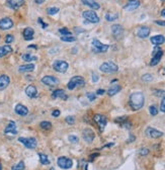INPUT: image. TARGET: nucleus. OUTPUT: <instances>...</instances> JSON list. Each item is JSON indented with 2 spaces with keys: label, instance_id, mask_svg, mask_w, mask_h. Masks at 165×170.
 I'll list each match as a JSON object with an SVG mask.
<instances>
[{
  "label": "nucleus",
  "instance_id": "f257e3e1",
  "mask_svg": "<svg viewBox=\"0 0 165 170\" xmlns=\"http://www.w3.org/2000/svg\"><path fill=\"white\" fill-rule=\"evenodd\" d=\"M145 102V97L142 92H134L131 94L129 99V104L133 111H139L143 107Z\"/></svg>",
  "mask_w": 165,
  "mask_h": 170
},
{
  "label": "nucleus",
  "instance_id": "f03ea898",
  "mask_svg": "<svg viewBox=\"0 0 165 170\" xmlns=\"http://www.w3.org/2000/svg\"><path fill=\"white\" fill-rule=\"evenodd\" d=\"M99 70L101 72H103V73L111 74V73H115V72H117L118 70V65L115 64V63L108 61V62L102 63V64L100 65V67H99Z\"/></svg>",
  "mask_w": 165,
  "mask_h": 170
},
{
  "label": "nucleus",
  "instance_id": "7ed1b4c3",
  "mask_svg": "<svg viewBox=\"0 0 165 170\" xmlns=\"http://www.w3.org/2000/svg\"><path fill=\"white\" fill-rule=\"evenodd\" d=\"M91 47H92V51L96 54H100V53H105L106 51L108 50L109 46L102 44L101 42H99L98 40H93L91 43Z\"/></svg>",
  "mask_w": 165,
  "mask_h": 170
},
{
  "label": "nucleus",
  "instance_id": "20e7f679",
  "mask_svg": "<svg viewBox=\"0 0 165 170\" xmlns=\"http://www.w3.org/2000/svg\"><path fill=\"white\" fill-rule=\"evenodd\" d=\"M85 84V80L83 79V77L81 76H74L70 79V81L68 82V89L73 90L77 87V86H83Z\"/></svg>",
  "mask_w": 165,
  "mask_h": 170
},
{
  "label": "nucleus",
  "instance_id": "39448f33",
  "mask_svg": "<svg viewBox=\"0 0 165 170\" xmlns=\"http://www.w3.org/2000/svg\"><path fill=\"white\" fill-rule=\"evenodd\" d=\"M68 68L69 64L67 62L63 61V60H56L53 63V69L56 72H59V73H65L68 70Z\"/></svg>",
  "mask_w": 165,
  "mask_h": 170
},
{
  "label": "nucleus",
  "instance_id": "423d86ee",
  "mask_svg": "<svg viewBox=\"0 0 165 170\" xmlns=\"http://www.w3.org/2000/svg\"><path fill=\"white\" fill-rule=\"evenodd\" d=\"M18 142H20L22 145H24L28 149H36L37 142L34 138H24V137H20L18 138Z\"/></svg>",
  "mask_w": 165,
  "mask_h": 170
},
{
  "label": "nucleus",
  "instance_id": "0eeeda50",
  "mask_svg": "<svg viewBox=\"0 0 165 170\" xmlns=\"http://www.w3.org/2000/svg\"><path fill=\"white\" fill-rule=\"evenodd\" d=\"M82 15L86 21H88L91 24H97L99 21V17L94 12V10H85L83 11Z\"/></svg>",
  "mask_w": 165,
  "mask_h": 170
},
{
  "label": "nucleus",
  "instance_id": "6e6552de",
  "mask_svg": "<svg viewBox=\"0 0 165 170\" xmlns=\"http://www.w3.org/2000/svg\"><path fill=\"white\" fill-rule=\"evenodd\" d=\"M58 166L61 167L62 169H70L72 165H73V161H72L70 158L67 157H59L57 160Z\"/></svg>",
  "mask_w": 165,
  "mask_h": 170
},
{
  "label": "nucleus",
  "instance_id": "1a4fd4ad",
  "mask_svg": "<svg viewBox=\"0 0 165 170\" xmlns=\"http://www.w3.org/2000/svg\"><path fill=\"white\" fill-rule=\"evenodd\" d=\"M163 56V51L160 50L159 48H156L154 51H153V57L151 59V62H150V65L151 66H156L160 62V60Z\"/></svg>",
  "mask_w": 165,
  "mask_h": 170
},
{
  "label": "nucleus",
  "instance_id": "9d476101",
  "mask_svg": "<svg viewBox=\"0 0 165 170\" xmlns=\"http://www.w3.org/2000/svg\"><path fill=\"white\" fill-rule=\"evenodd\" d=\"M93 120H95V123H97L98 128H99L100 132H102L105 130V126H106V117L105 116H101V114H94Z\"/></svg>",
  "mask_w": 165,
  "mask_h": 170
},
{
  "label": "nucleus",
  "instance_id": "9b49d317",
  "mask_svg": "<svg viewBox=\"0 0 165 170\" xmlns=\"http://www.w3.org/2000/svg\"><path fill=\"white\" fill-rule=\"evenodd\" d=\"M13 27V21L9 17H4L0 19V30H7Z\"/></svg>",
  "mask_w": 165,
  "mask_h": 170
},
{
  "label": "nucleus",
  "instance_id": "f8f14e48",
  "mask_svg": "<svg viewBox=\"0 0 165 170\" xmlns=\"http://www.w3.org/2000/svg\"><path fill=\"white\" fill-rule=\"evenodd\" d=\"M40 81H42V83H44L45 85H48V86H56L59 84V79L54 76H51V75L44 76Z\"/></svg>",
  "mask_w": 165,
  "mask_h": 170
},
{
  "label": "nucleus",
  "instance_id": "ddd939ff",
  "mask_svg": "<svg viewBox=\"0 0 165 170\" xmlns=\"http://www.w3.org/2000/svg\"><path fill=\"white\" fill-rule=\"evenodd\" d=\"M145 134L147 137L152 138V139H157V138H160L163 136V133H162V132L158 131V130H156L154 128H150V127L146 129Z\"/></svg>",
  "mask_w": 165,
  "mask_h": 170
},
{
  "label": "nucleus",
  "instance_id": "4468645a",
  "mask_svg": "<svg viewBox=\"0 0 165 170\" xmlns=\"http://www.w3.org/2000/svg\"><path fill=\"white\" fill-rule=\"evenodd\" d=\"M82 137H83V140L85 141V142H87L88 144L92 143V141H93L95 135H94V132L92 131L91 129H85L83 130V133H82Z\"/></svg>",
  "mask_w": 165,
  "mask_h": 170
},
{
  "label": "nucleus",
  "instance_id": "2eb2a0df",
  "mask_svg": "<svg viewBox=\"0 0 165 170\" xmlns=\"http://www.w3.org/2000/svg\"><path fill=\"white\" fill-rule=\"evenodd\" d=\"M140 4H141L140 0H129V1L127 2V4L124 6V9L127 11H133V10L137 9V8L140 6Z\"/></svg>",
  "mask_w": 165,
  "mask_h": 170
},
{
  "label": "nucleus",
  "instance_id": "dca6fc26",
  "mask_svg": "<svg viewBox=\"0 0 165 170\" xmlns=\"http://www.w3.org/2000/svg\"><path fill=\"white\" fill-rule=\"evenodd\" d=\"M24 4V0H6V5L11 9H18Z\"/></svg>",
  "mask_w": 165,
  "mask_h": 170
},
{
  "label": "nucleus",
  "instance_id": "f3484780",
  "mask_svg": "<svg viewBox=\"0 0 165 170\" xmlns=\"http://www.w3.org/2000/svg\"><path fill=\"white\" fill-rule=\"evenodd\" d=\"M112 34L115 39H121L124 34V28L120 24H114L112 27Z\"/></svg>",
  "mask_w": 165,
  "mask_h": 170
},
{
  "label": "nucleus",
  "instance_id": "a211bd4d",
  "mask_svg": "<svg viewBox=\"0 0 165 170\" xmlns=\"http://www.w3.org/2000/svg\"><path fill=\"white\" fill-rule=\"evenodd\" d=\"M4 134L5 135H16L17 134V129H16V126H15V123L14 122H9V123L6 126V128L4 130Z\"/></svg>",
  "mask_w": 165,
  "mask_h": 170
},
{
  "label": "nucleus",
  "instance_id": "6ab92c4d",
  "mask_svg": "<svg viewBox=\"0 0 165 170\" xmlns=\"http://www.w3.org/2000/svg\"><path fill=\"white\" fill-rule=\"evenodd\" d=\"M14 111H15V114H17L18 116H21V117L27 116V114H28V109L27 106H24V104H20V103L15 105Z\"/></svg>",
  "mask_w": 165,
  "mask_h": 170
},
{
  "label": "nucleus",
  "instance_id": "aec40b11",
  "mask_svg": "<svg viewBox=\"0 0 165 170\" xmlns=\"http://www.w3.org/2000/svg\"><path fill=\"white\" fill-rule=\"evenodd\" d=\"M150 28L148 27H139V30L137 31V36L141 39H146V37H149L150 34Z\"/></svg>",
  "mask_w": 165,
  "mask_h": 170
},
{
  "label": "nucleus",
  "instance_id": "412c9836",
  "mask_svg": "<svg viewBox=\"0 0 165 170\" xmlns=\"http://www.w3.org/2000/svg\"><path fill=\"white\" fill-rule=\"evenodd\" d=\"M150 41H151V43H152V44L154 45V46L158 47V46L164 44L165 37H164V36H162V34H157V36L152 37L151 39H150Z\"/></svg>",
  "mask_w": 165,
  "mask_h": 170
},
{
  "label": "nucleus",
  "instance_id": "4be33fe9",
  "mask_svg": "<svg viewBox=\"0 0 165 170\" xmlns=\"http://www.w3.org/2000/svg\"><path fill=\"white\" fill-rule=\"evenodd\" d=\"M10 83V78L7 75H1L0 76V91L4 90L5 88H7V86Z\"/></svg>",
  "mask_w": 165,
  "mask_h": 170
},
{
  "label": "nucleus",
  "instance_id": "5701e85b",
  "mask_svg": "<svg viewBox=\"0 0 165 170\" xmlns=\"http://www.w3.org/2000/svg\"><path fill=\"white\" fill-rule=\"evenodd\" d=\"M25 94L31 97V98H34V97L37 96V87L34 85H28L27 88H25Z\"/></svg>",
  "mask_w": 165,
  "mask_h": 170
},
{
  "label": "nucleus",
  "instance_id": "b1692460",
  "mask_svg": "<svg viewBox=\"0 0 165 170\" xmlns=\"http://www.w3.org/2000/svg\"><path fill=\"white\" fill-rule=\"evenodd\" d=\"M52 98H54V99L55 98H61V99L66 100L68 98V96L63 89H57V90H55L53 92V94H52Z\"/></svg>",
  "mask_w": 165,
  "mask_h": 170
},
{
  "label": "nucleus",
  "instance_id": "393cba45",
  "mask_svg": "<svg viewBox=\"0 0 165 170\" xmlns=\"http://www.w3.org/2000/svg\"><path fill=\"white\" fill-rule=\"evenodd\" d=\"M34 34V31L31 27H25L24 30V33H22L25 41H31V40H33Z\"/></svg>",
  "mask_w": 165,
  "mask_h": 170
},
{
  "label": "nucleus",
  "instance_id": "a878e982",
  "mask_svg": "<svg viewBox=\"0 0 165 170\" xmlns=\"http://www.w3.org/2000/svg\"><path fill=\"white\" fill-rule=\"evenodd\" d=\"M11 52H12V48H11L9 45L2 46V47H0V58L6 56L8 54H10Z\"/></svg>",
  "mask_w": 165,
  "mask_h": 170
},
{
  "label": "nucleus",
  "instance_id": "bb28decb",
  "mask_svg": "<svg viewBox=\"0 0 165 170\" xmlns=\"http://www.w3.org/2000/svg\"><path fill=\"white\" fill-rule=\"evenodd\" d=\"M121 85H118V84H114V85H112L111 88L108 89V94L109 96H112V95H115V94L118 93V92L121 91Z\"/></svg>",
  "mask_w": 165,
  "mask_h": 170
},
{
  "label": "nucleus",
  "instance_id": "cd10ccee",
  "mask_svg": "<svg viewBox=\"0 0 165 170\" xmlns=\"http://www.w3.org/2000/svg\"><path fill=\"white\" fill-rule=\"evenodd\" d=\"M34 64H27V65H21L18 67V71L21 72V73H24V72H31L34 70Z\"/></svg>",
  "mask_w": 165,
  "mask_h": 170
},
{
  "label": "nucleus",
  "instance_id": "c85d7f7f",
  "mask_svg": "<svg viewBox=\"0 0 165 170\" xmlns=\"http://www.w3.org/2000/svg\"><path fill=\"white\" fill-rule=\"evenodd\" d=\"M82 3L84 5H87V6H89L94 10L99 9V7H100L97 2H94V1H92V0H82Z\"/></svg>",
  "mask_w": 165,
  "mask_h": 170
},
{
  "label": "nucleus",
  "instance_id": "c756f323",
  "mask_svg": "<svg viewBox=\"0 0 165 170\" xmlns=\"http://www.w3.org/2000/svg\"><path fill=\"white\" fill-rule=\"evenodd\" d=\"M118 18V14L117 12H108L105 14V19L108 21H115Z\"/></svg>",
  "mask_w": 165,
  "mask_h": 170
},
{
  "label": "nucleus",
  "instance_id": "7c9ffc66",
  "mask_svg": "<svg viewBox=\"0 0 165 170\" xmlns=\"http://www.w3.org/2000/svg\"><path fill=\"white\" fill-rule=\"evenodd\" d=\"M21 58L25 62H31V61H37V57L33 56V55H31V54H24L21 56Z\"/></svg>",
  "mask_w": 165,
  "mask_h": 170
},
{
  "label": "nucleus",
  "instance_id": "2f4dec72",
  "mask_svg": "<svg viewBox=\"0 0 165 170\" xmlns=\"http://www.w3.org/2000/svg\"><path fill=\"white\" fill-rule=\"evenodd\" d=\"M39 157H40V163H42L43 165H49V164H50V160H49V158H48L47 155L40 153V154H39Z\"/></svg>",
  "mask_w": 165,
  "mask_h": 170
},
{
  "label": "nucleus",
  "instance_id": "473e14b6",
  "mask_svg": "<svg viewBox=\"0 0 165 170\" xmlns=\"http://www.w3.org/2000/svg\"><path fill=\"white\" fill-rule=\"evenodd\" d=\"M24 168H25V166H24V161H20V162L12 166V170H24Z\"/></svg>",
  "mask_w": 165,
  "mask_h": 170
},
{
  "label": "nucleus",
  "instance_id": "72a5a7b5",
  "mask_svg": "<svg viewBox=\"0 0 165 170\" xmlns=\"http://www.w3.org/2000/svg\"><path fill=\"white\" fill-rule=\"evenodd\" d=\"M40 127L43 130H46V131H48V130H51L52 129V123L50 122H42V123H40Z\"/></svg>",
  "mask_w": 165,
  "mask_h": 170
},
{
  "label": "nucleus",
  "instance_id": "f704fd0d",
  "mask_svg": "<svg viewBox=\"0 0 165 170\" xmlns=\"http://www.w3.org/2000/svg\"><path fill=\"white\" fill-rule=\"evenodd\" d=\"M61 40H62L63 42L70 43V42H75V41H76V37H72V36H62V37H61Z\"/></svg>",
  "mask_w": 165,
  "mask_h": 170
},
{
  "label": "nucleus",
  "instance_id": "c9c22d12",
  "mask_svg": "<svg viewBox=\"0 0 165 170\" xmlns=\"http://www.w3.org/2000/svg\"><path fill=\"white\" fill-rule=\"evenodd\" d=\"M47 12L49 15H55V14H57L59 12V8L58 7H49L47 9Z\"/></svg>",
  "mask_w": 165,
  "mask_h": 170
},
{
  "label": "nucleus",
  "instance_id": "e433bc0d",
  "mask_svg": "<svg viewBox=\"0 0 165 170\" xmlns=\"http://www.w3.org/2000/svg\"><path fill=\"white\" fill-rule=\"evenodd\" d=\"M59 33L62 34V36H71V31L68 30L67 27H62L59 30Z\"/></svg>",
  "mask_w": 165,
  "mask_h": 170
},
{
  "label": "nucleus",
  "instance_id": "4c0bfd02",
  "mask_svg": "<svg viewBox=\"0 0 165 170\" xmlns=\"http://www.w3.org/2000/svg\"><path fill=\"white\" fill-rule=\"evenodd\" d=\"M142 80H143L144 82H151L153 80V76L151 74H145L142 76Z\"/></svg>",
  "mask_w": 165,
  "mask_h": 170
},
{
  "label": "nucleus",
  "instance_id": "58836bf2",
  "mask_svg": "<svg viewBox=\"0 0 165 170\" xmlns=\"http://www.w3.org/2000/svg\"><path fill=\"white\" fill-rule=\"evenodd\" d=\"M149 111H150V114H151V116H156V114H158V109L157 107H156L155 105H151L149 107Z\"/></svg>",
  "mask_w": 165,
  "mask_h": 170
},
{
  "label": "nucleus",
  "instance_id": "ea45409f",
  "mask_svg": "<svg viewBox=\"0 0 165 170\" xmlns=\"http://www.w3.org/2000/svg\"><path fill=\"white\" fill-rule=\"evenodd\" d=\"M14 41V37L12 34H7L6 37H5V43L6 44H11Z\"/></svg>",
  "mask_w": 165,
  "mask_h": 170
},
{
  "label": "nucleus",
  "instance_id": "a19ab883",
  "mask_svg": "<svg viewBox=\"0 0 165 170\" xmlns=\"http://www.w3.org/2000/svg\"><path fill=\"white\" fill-rule=\"evenodd\" d=\"M66 122H67L68 123H70V125H73V123H75V117L73 116L67 117H66Z\"/></svg>",
  "mask_w": 165,
  "mask_h": 170
},
{
  "label": "nucleus",
  "instance_id": "79ce46f5",
  "mask_svg": "<svg viewBox=\"0 0 165 170\" xmlns=\"http://www.w3.org/2000/svg\"><path fill=\"white\" fill-rule=\"evenodd\" d=\"M86 96L88 97V99L90 100V101H93V100L95 99V97H96V96H95V94L92 93V92H88V93L86 94Z\"/></svg>",
  "mask_w": 165,
  "mask_h": 170
},
{
  "label": "nucleus",
  "instance_id": "37998d69",
  "mask_svg": "<svg viewBox=\"0 0 165 170\" xmlns=\"http://www.w3.org/2000/svg\"><path fill=\"white\" fill-rule=\"evenodd\" d=\"M160 111L162 112H165V96L162 98V101L160 103Z\"/></svg>",
  "mask_w": 165,
  "mask_h": 170
},
{
  "label": "nucleus",
  "instance_id": "c03bdc74",
  "mask_svg": "<svg viewBox=\"0 0 165 170\" xmlns=\"http://www.w3.org/2000/svg\"><path fill=\"white\" fill-rule=\"evenodd\" d=\"M69 141H70L71 143H78L79 142V140H78V138L76 136H70L69 137Z\"/></svg>",
  "mask_w": 165,
  "mask_h": 170
},
{
  "label": "nucleus",
  "instance_id": "a18cd8bd",
  "mask_svg": "<svg viewBox=\"0 0 165 170\" xmlns=\"http://www.w3.org/2000/svg\"><path fill=\"white\" fill-rule=\"evenodd\" d=\"M98 80H99V76H98V74L96 73H92V82H97Z\"/></svg>",
  "mask_w": 165,
  "mask_h": 170
},
{
  "label": "nucleus",
  "instance_id": "49530a36",
  "mask_svg": "<svg viewBox=\"0 0 165 170\" xmlns=\"http://www.w3.org/2000/svg\"><path fill=\"white\" fill-rule=\"evenodd\" d=\"M149 154V150L147 148H143L140 150V155H143V156H145V155Z\"/></svg>",
  "mask_w": 165,
  "mask_h": 170
},
{
  "label": "nucleus",
  "instance_id": "de8ad7c7",
  "mask_svg": "<svg viewBox=\"0 0 165 170\" xmlns=\"http://www.w3.org/2000/svg\"><path fill=\"white\" fill-rule=\"evenodd\" d=\"M60 114H61V112H60L59 109H55V111L52 112V116H53L54 117H58L60 116Z\"/></svg>",
  "mask_w": 165,
  "mask_h": 170
},
{
  "label": "nucleus",
  "instance_id": "09e8293b",
  "mask_svg": "<svg viewBox=\"0 0 165 170\" xmlns=\"http://www.w3.org/2000/svg\"><path fill=\"white\" fill-rule=\"evenodd\" d=\"M37 21H39V22H40V24H42L43 28H46V27H48V24H45V22L43 21V19H42V18H39V19H37Z\"/></svg>",
  "mask_w": 165,
  "mask_h": 170
},
{
  "label": "nucleus",
  "instance_id": "8fccbe9b",
  "mask_svg": "<svg viewBox=\"0 0 165 170\" xmlns=\"http://www.w3.org/2000/svg\"><path fill=\"white\" fill-rule=\"evenodd\" d=\"M155 24L158 25H162V27H165V21H155Z\"/></svg>",
  "mask_w": 165,
  "mask_h": 170
},
{
  "label": "nucleus",
  "instance_id": "3c124183",
  "mask_svg": "<svg viewBox=\"0 0 165 170\" xmlns=\"http://www.w3.org/2000/svg\"><path fill=\"white\" fill-rule=\"evenodd\" d=\"M155 91L158 92V93H155V95H157V96H161L165 93V91H163V90H155Z\"/></svg>",
  "mask_w": 165,
  "mask_h": 170
},
{
  "label": "nucleus",
  "instance_id": "603ef678",
  "mask_svg": "<svg viewBox=\"0 0 165 170\" xmlns=\"http://www.w3.org/2000/svg\"><path fill=\"white\" fill-rule=\"evenodd\" d=\"M96 93H97V94H99V95H102L103 93H105V91L103 90V89H98V90L96 91Z\"/></svg>",
  "mask_w": 165,
  "mask_h": 170
},
{
  "label": "nucleus",
  "instance_id": "864d4df0",
  "mask_svg": "<svg viewBox=\"0 0 165 170\" xmlns=\"http://www.w3.org/2000/svg\"><path fill=\"white\" fill-rule=\"evenodd\" d=\"M45 1L46 0H34V2H36L37 4H42V3H44Z\"/></svg>",
  "mask_w": 165,
  "mask_h": 170
},
{
  "label": "nucleus",
  "instance_id": "5fc2aeb1",
  "mask_svg": "<svg viewBox=\"0 0 165 170\" xmlns=\"http://www.w3.org/2000/svg\"><path fill=\"white\" fill-rule=\"evenodd\" d=\"M161 15H162V16H163V17H165V8H164V9H163V10H162V11H161Z\"/></svg>",
  "mask_w": 165,
  "mask_h": 170
},
{
  "label": "nucleus",
  "instance_id": "6e6d98bb",
  "mask_svg": "<svg viewBox=\"0 0 165 170\" xmlns=\"http://www.w3.org/2000/svg\"><path fill=\"white\" fill-rule=\"evenodd\" d=\"M0 170H2V165H1V163H0Z\"/></svg>",
  "mask_w": 165,
  "mask_h": 170
},
{
  "label": "nucleus",
  "instance_id": "4d7b16f0",
  "mask_svg": "<svg viewBox=\"0 0 165 170\" xmlns=\"http://www.w3.org/2000/svg\"><path fill=\"white\" fill-rule=\"evenodd\" d=\"M50 170H55V169H54V168H51Z\"/></svg>",
  "mask_w": 165,
  "mask_h": 170
},
{
  "label": "nucleus",
  "instance_id": "13d9d810",
  "mask_svg": "<svg viewBox=\"0 0 165 170\" xmlns=\"http://www.w3.org/2000/svg\"><path fill=\"white\" fill-rule=\"evenodd\" d=\"M161 1H163V2H165V0H161Z\"/></svg>",
  "mask_w": 165,
  "mask_h": 170
}]
</instances>
